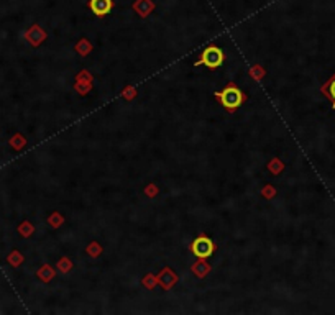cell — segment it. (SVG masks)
Returning a JSON list of instances; mask_svg holds the SVG:
<instances>
[{"mask_svg":"<svg viewBox=\"0 0 335 315\" xmlns=\"http://www.w3.org/2000/svg\"><path fill=\"white\" fill-rule=\"evenodd\" d=\"M217 98L225 107V110L229 112H235L245 102L243 92L237 86H233V84H229L222 92H217Z\"/></svg>","mask_w":335,"mask_h":315,"instance_id":"obj_1","label":"cell"},{"mask_svg":"<svg viewBox=\"0 0 335 315\" xmlns=\"http://www.w3.org/2000/svg\"><path fill=\"white\" fill-rule=\"evenodd\" d=\"M224 59H225L224 51H222L220 48H217V46H209V48H206L204 51H202L201 59L197 61L196 66L204 64L206 68H209V69H217L222 66Z\"/></svg>","mask_w":335,"mask_h":315,"instance_id":"obj_2","label":"cell"},{"mask_svg":"<svg viewBox=\"0 0 335 315\" xmlns=\"http://www.w3.org/2000/svg\"><path fill=\"white\" fill-rule=\"evenodd\" d=\"M191 251H192V255L197 256L199 260H206V258L214 255L215 244L209 237L201 235V237H197L194 242L191 243Z\"/></svg>","mask_w":335,"mask_h":315,"instance_id":"obj_3","label":"cell"},{"mask_svg":"<svg viewBox=\"0 0 335 315\" xmlns=\"http://www.w3.org/2000/svg\"><path fill=\"white\" fill-rule=\"evenodd\" d=\"M89 7H91V10L94 12V15L105 17L107 13L112 10L114 3H112V0H91Z\"/></svg>","mask_w":335,"mask_h":315,"instance_id":"obj_4","label":"cell"},{"mask_svg":"<svg viewBox=\"0 0 335 315\" xmlns=\"http://www.w3.org/2000/svg\"><path fill=\"white\" fill-rule=\"evenodd\" d=\"M324 92H327V96L334 100V109H335V79H332V81L324 87Z\"/></svg>","mask_w":335,"mask_h":315,"instance_id":"obj_5","label":"cell"},{"mask_svg":"<svg viewBox=\"0 0 335 315\" xmlns=\"http://www.w3.org/2000/svg\"><path fill=\"white\" fill-rule=\"evenodd\" d=\"M8 263H10L12 266H20V263H22V256L18 255L17 251H13L10 256H8Z\"/></svg>","mask_w":335,"mask_h":315,"instance_id":"obj_6","label":"cell"},{"mask_svg":"<svg viewBox=\"0 0 335 315\" xmlns=\"http://www.w3.org/2000/svg\"><path fill=\"white\" fill-rule=\"evenodd\" d=\"M23 143H25V140H22L18 135H17V136H13V138L10 140V145H12V146L15 148V149H20Z\"/></svg>","mask_w":335,"mask_h":315,"instance_id":"obj_7","label":"cell"},{"mask_svg":"<svg viewBox=\"0 0 335 315\" xmlns=\"http://www.w3.org/2000/svg\"><path fill=\"white\" fill-rule=\"evenodd\" d=\"M31 227H30V223H28V222H25V223H22V227H20V233H23V235H25V237H26V235L28 233H31Z\"/></svg>","mask_w":335,"mask_h":315,"instance_id":"obj_8","label":"cell"}]
</instances>
